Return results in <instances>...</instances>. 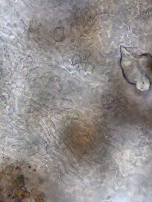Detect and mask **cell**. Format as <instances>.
<instances>
[{
    "mask_svg": "<svg viewBox=\"0 0 152 202\" xmlns=\"http://www.w3.org/2000/svg\"><path fill=\"white\" fill-rule=\"evenodd\" d=\"M80 62L81 58L79 56L78 54H75L72 59V65L77 64Z\"/></svg>",
    "mask_w": 152,
    "mask_h": 202,
    "instance_id": "obj_2",
    "label": "cell"
},
{
    "mask_svg": "<svg viewBox=\"0 0 152 202\" xmlns=\"http://www.w3.org/2000/svg\"><path fill=\"white\" fill-rule=\"evenodd\" d=\"M64 29V28L62 27H58L55 29L54 39L56 41L60 42L65 39Z\"/></svg>",
    "mask_w": 152,
    "mask_h": 202,
    "instance_id": "obj_1",
    "label": "cell"
}]
</instances>
